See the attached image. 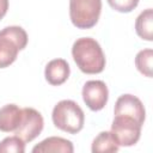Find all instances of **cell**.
<instances>
[{"label": "cell", "instance_id": "1", "mask_svg": "<svg viewBox=\"0 0 153 153\" xmlns=\"http://www.w3.org/2000/svg\"><path fill=\"white\" fill-rule=\"evenodd\" d=\"M74 62L82 73L98 74L105 68V55L99 43L91 37L78 38L72 47Z\"/></svg>", "mask_w": 153, "mask_h": 153}, {"label": "cell", "instance_id": "2", "mask_svg": "<svg viewBox=\"0 0 153 153\" xmlns=\"http://www.w3.org/2000/svg\"><path fill=\"white\" fill-rule=\"evenodd\" d=\"M54 126L68 134H76L84 128L85 114L78 103L71 99L60 100L53 109Z\"/></svg>", "mask_w": 153, "mask_h": 153}, {"label": "cell", "instance_id": "3", "mask_svg": "<svg viewBox=\"0 0 153 153\" xmlns=\"http://www.w3.org/2000/svg\"><path fill=\"white\" fill-rule=\"evenodd\" d=\"M26 31L17 25L6 26L0 31V68L11 66L27 44Z\"/></svg>", "mask_w": 153, "mask_h": 153}, {"label": "cell", "instance_id": "4", "mask_svg": "<svg viewBox=\"0 0 153 153\" xmlns=\"http://www.w3.org/2000/svg\"><path fill=\"white\" fill-rule=\"evenodd\" d=\"M102 0H69V18L78 29L93 27L100 17Z\"/></svg>", "mask_w": 153, "mask_h": 153}, {"label": "cell", "instance_id": "5", "mask_svg": "<svg viewBox=\"0 0 153 153\" xmlns=\"http://www.w3.org/2000/svg\"><path fill=\"white\" fill-rule=\"evenodd\" d=\"M141 124L128 116H115L111 124V133L118 146H134L141 135Z\"/></svg>", "mask_w": 153, "mask_h": 153}, {"label": "cell", "instance_id": "6", "mask_svg": "<svg viewBox=\"0 0 153 153\" xmlns=\"http://www.w3.org/2000/svg\"><path fill=\"white\" fill-rule=\"evenodd\" d=\"M44 121L41 112L33 108H24L20 123L16 129L14 134L19 136L23 141L30 142L42 133Z\"/></svg>", "mask_w": 153, "mask_h": 153}, {"label": "cell", "instance_id": "7", "mask_svg": "<svg viewBox=\"0 0 153 153\" xmlns=\"http://www.w3.org/2000/svg\"><path fill=\"white\" fill-rule=\"evenodd\" d=\"M82 99L92 111L102 110L109 99L108 86L102 80H88L82 86Z\"/></svg>", "mask_w": 153, "mask_h": 153}, {"label": "cell", "instance_id": "8", "mask_svg": "<svg viewBox=\"0 0 153 153\" xmlns=\"http://www.w3.org/2000/svg\"><path fill=\"white\" fill-rule=\"evenodd\" d=\"M115 116H128L134 118L139 124H143L146 120V110L142 102L133 94L126 93L117 98L114 110Z\"/></svg>", "mask_w": 153, "mask_h": 153}, {"label": "cell", "instance_id": "9", "mask_svg": "<svg viewBox=\"0 0 153 153\" xmlns=\"http://www.w3.org/2000/svg\"><path fill=\"white\" fill-rule=\"evenodd\" d=\"M69 65L63 59H54L49 61L44 69L45 80L53 86H59L66 82L69 76Z\"/></svg>", "mask_w": 153, "mask_h": 153}, {"label": "cell", "instance_id": "10", "mask_svg": "<svg viewBox=\"0 0 153 153\" xmlns=\"http://www.w3.org/2000/svg\"><path fill=\"white\" fill-rule=\"evenodd\" d=\"M73 151L72 141L60 136L47 137L32 148L33 153H72Z\"/></svg>", "mask_w": 153, "mask_h": 153}, {"label": "cell", "instance_id": "11", "mask_svg": "<svg viewBox=\"0 0 153 153\" xmlns=\"http://www.w3.org/2000/svg\"><path fill=\"white\" fill-rule=\"evenodd\" d=\"M23 109L16 104H6L0 109V131H16L22 120Z\"/></svg>", "mask_w": 153, "mask_h": 153}, {"label": "cell", "instance_id": "12", "mask_svg": "<svg viewBox=\"0 0 153 153\" xmlns=\"http://www.w3.org/2000/svg\"><path fill=\"white\" fill-rule=\"evenodd\" d=\"M135 31L137 36L145 41L153 39V11L147 8L142 11L135 20Z\"/></svg>", "mask_w": 153, "mask_h": 153}, {"label": "cell", "instance_id": "13", "mask_svg": "<svg viewBox=\"0 0 153 153\" xmlns=\"http://www.w3.org/2000/svg\"><path fill=\"white\" fill-rule=\"evenodd\" d=\"M118 148H120V146L111 131L99 133L92 141V146H91V151L93 153H102V152H111L112 153V152H117Z\"/></svg>", "mask_w": 153, "mask_h": 153}, {"label": "cell", "instance_id": "14", "mask_svg": "<svg viewBox=\"0 0 153 153\" xmlns=\"http://www.w3.org/2000/svg\"><path fill=\"white\" fill-rule=\"evenodd\" d=\"M152 60H153L152 49L140 50L135 56V66L137 71L148 78H152Z\"/></svg>", "mask_w": 153, "mask_h": 153}, {"label": "cell", "instance_id": "15", "mask_svg": "<svg viewBox=\"0 0 153 153\" xmlns=\"http://www.w3.org/2000/svg\"><path fill=\"white\" fill-rule=\"evenodd\" d=\"M25 141L19 136H7L0 142V153H24Z\"/></svg>", "mask_w": 153, "mask_h": 153}, {"label": "cell", "instance_id": "16", "mask_svg": "<svg viewBox=\"0 0 153 153\" xmlns=\"http://www.w3.org/2000/svg\"><path fill=\"white\" fill-rule=\"evenodd\" d=\"M110 7L121 13H129L139 5V0H106Z\"/></svg>", "mask_w": 153, "mask_h": 153}, {"label": "cell", "instance_id": "17", "mask_svg": "<svg viewBox=\"0 0 153 153\" xmlns=\"http://www.w3.org/2000/svg\"><path fill=\"white\" fill-rule=\"evenodd\" d=\"M8 10V0H0V20L5 17Z\"/></svg>", "mask_w": 153, "mask_h": 153}]
</instances>
